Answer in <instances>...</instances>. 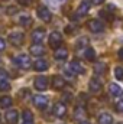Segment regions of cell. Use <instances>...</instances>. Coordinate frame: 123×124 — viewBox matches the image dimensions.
<instances>
[{
  "instance_id": "obj_6",
  "label": "cell",
  "mask_w": 123,
  "mask_h": 124,
  "mask_svg": "<svg viewBox=\"0 0 123 124\" xmlns=\"http://www.w3.org/2000/svg\"><path fill=\"white\" fill-rule=\"evenodd\" d=\"M33 85H35L36 90H39V91H45V90L48 88V79H46L45 77H36L35 81H33Z\"/></svg>"
},
{
  "instance_id": "obj_29",
  "label": "cell",
  "mask_w": 123,
  "mask_h": 124,
  "mask_svg": "<svg viewBox=\"0 0 123 124\" xmlns=\"http://www.w3.org/2000/svg\"><path fill=\"white\" fill-rule=\"evenodd\" d=\"M116 110H117V111H120V113H123V98L117 102V104H116Z\"/></svg>"
},
{
  "instance_id": "obj_30",
  "label": "cell",
  "mask_w": 123,
  "mask_h": 124,
  "mask_svg": "<svg viewBox=\"0 0 123 124\" xmlns=\"http://www.w3.org/2000/svg\"><path fill=\"white\" fill-rule=\"evenodd\" d=\"M87 43H88V39L87 38H83L81 40H78V46H86Z\"/></svg>"
},
{
  "instance_id": "obj_25",
  "label": "cell",
  "mask_w": 123,
  "mask_h": 124,
  "mask_svg": "<svg viewBox=\"0 0 123 124\" xmlns=\"http://www.w3.org/2000/svg\"><path fill=\"white\" fill-rule=\"evenodd\" d=\"M19 23H20L22 26H29V25L32 23V20H31V17H29V16H20Z\"/></svg>"
},
{
  "instance_id": "obj_19",
  "label": "cell",
  "mask_w": 123,
  "mask_h": 124,
  "mask_svg": "<svg viewBox=\"0 0 123 124\" xmlns=\"http://www.w3.org/2000/svg\"><path fill=\"white\" fill-rule=\"evenodd\" d=\"M101 90V84H100V81L97 79V78H93L91 81H90V91L91 93H98Z\"/></svg>"
},
{
  "instance_id": "obj_14",
  "label": "cell",
  "mask_w": 123,
  "mask_h": 124,
  "mask_svg": "<svg viewBox=\"0 0 123 124\" xmlns=\"http://www.w3.org/2000/svg\"><path fill=\"white\" fill-rule=\"evenodd\" d=\"M29 51H31L32 55H35V56H42V55L45 54V48H44L42 45H35V43L31 46Z\"/></svg>"
},
{
  "instance_id": "obj_8",
  "label": "cell",
  "mask_w": 123,
  "mask_h": 124,
  "mask_svg": "<svg viewBox=\"0 0 123 124\" xmlns=\"http://www.w3.org/2000/svg\"><path fill=\"white\" fill-rule=\"evenodd\" d=\"M45 39V32L42 29H36L32 32V40L35 42V45H41V42Z\"/></svg>"
},
{
  "instance_id": "obj_24",
  "label": "cell",
  "mask_w": 123,
  "mask_h": 124,
  "mask_svg": "<svg viewBox=\"0 0 123 124\" xmlns=\"http://www.w3.org/2000/svg\"><path fill=\"white\" fill-rule=\"evenodd\" d=\"M74 117H75V120H86V113L83 111V108H77L75 110V114H74Z\"/></svg>"
},
{
  "instance_id": "obj_16",
  "label": "cell",
  "mask_w": 123,
  "mask_h": 124,
  "mask_svg": "<svg viewBox=\"0 0 123 124\" xmlns=\"http://www.w3.org/2000/svg\"><path fill=\"white\" fill-rule=\"evenodd\" d=\"M109 90H110V94L113 95V97H122L123 95V90L120 88V85H117V84H110V87H109Z\"/></svg>"
},
{
  "instance_id": "obj_28",
  "label": "cell",
  "mask_w": 123,
  "mask_h": 124,
  "mask_svg": "<svg viewBox=\"0 0 123 124\" xmlns=\"http://www.w3.org/2000/svg\"><path fill=\"white\" fill-rule=\"evenodd\" d=\"M1 81H7V72L4 69H0V82Z\"/></svg>"
},
{
  "instance_id": "obj_33",
  "label": "cell",
  "mask_w": 123,
  "mask_h": 124,
  "mask_svg": "<svg viewBox=\"0 0 123 124\" xmlns=\"http://www.w3.org/2000/svg\"><path fill=\"white\" fill-rule=\"evenodd\" d=\"M91 1L94 3V4H101V3H103L104 0H91Z\"/></svg>"
},
{
  "instance_id": "obj_34",
  "label": "cell",
  "mask_w": 123,
  "mask_h": 124,
  "mask_svg": "<svg viewBox=\"0 0 123 124\" xmlns=\"http://www.w3.org/2000/svg\"><path fill=\"white\" fill-rule=\"evenodd\" d=\"M119 58H120V59L123 61V48L120 49V51H119Z\"/></svg>"
},
{
  "instance_id": "obj_12",
  "label": "cell",
  "mask_w": 123,
  "mask_h": 124,
  "mask_svg": "<svg viewBox=\"0 0 123 124\" xmlns=\"http://www.w3.org/2000/svg\"><path fill=\"white\" fill-rule=\"evenodd\" d=\"M88 10H90V3H88L87 0H84V1H83V3L80 4V7L77 9L75 17H77V16H84V15H86V13H87Z\"/></svg>"
},
{
  "instance_id": "obj_1",
  "label": "cell",
  "mask_w": 123,
  "mask_h": 124,
  "mask_svg": "<svg viewBox=\"0 0 123 124\" xmlns=\"http://www.w3.org/2000/svg\"><path fill=\"white\" fill-rule=\"evenodd\" d=\"M15 63L18 65V66H20V68H23V69H28V68H31L32 62H31V58L28 56V55H19L18 58H15Z\"/></svg>"
},
{
  "instance_id": "obj_2",
  "label": "cell",
  "mask_w": 123,
  "mask_h": 124,
  "mask_svg": "<svg viewBox=\"0 0 123 124\" xmlns=\"http://www.w3.org/2000/svg\"><path fill=\"white\" fill-rule=\"evenodd\" d=\"M87 26H88V29H90L91 32H94V33H100V32L104 31V23L100 22V20H97V19L88 20Z\"/></svg>"
},
{
  "instance_id": "obj_22",
  "label": "cell",
  "mask_w": 123,
  "mask_h": 124,
  "mask_svg": "<svg viewBox=\"0 0 123 124\" xmlns=\"http://www.w3.org/2000/svg\"><path fill=\"white\" fill-rule=\"evenodd\" d=\"M12 98L10 97H1V100H0V107L1 108H9L10 105H12Z\"/></svg>"
},
{
  "instance_id": "obj_21",
  "label": "cell",
  "mask_w": 123,
  "mask_h": 124,
  "mask_svg": "<svg viewBox=\"0 0 123 124\" xmlns=\"http://www.w3.org/2000/svg\"><path fill=\"white\" fill-rule=\"evenodd\" d=\"M84 56H86L87 61H94V58H96V51H94L93 48H87V49L84 51Z\"/></svg>"
},
{
  "instance_id": "obj_26",
  "label": "cell",
  "mask_w": 123,
  "mask_h": 124,
  "mask_svg": "<svg viewBox=\"0 0 123 124\" xmlns=\"http://www.w3.org/2000/svg\"><path fill=\"white\" fill-rule=\"evenodd\" d=\"M114 77H116V79L122 81L123 79V68H120V66H116L114 68Z\"/></svg>"
},
{
  "instance_id": "obj_4",
  "label": "cell",
  "mask_w": 123,
  "mask_h": 124,
  "mask_svg": "<svg viewBox=\"0 0 123 124\" xmlns=\"http://www.w3.org/2000/svg\"><path fill=\"white\" fill-rule=\"evenodd\" d=\"M61 42H62V38H61V35H60V32H52L49 35V45L54 49H58V46L61 45Z\"/></svg>"
},
{
  "instance_id": "obj_36",
  "label": "cell",
  "mask_w": 123,
  "mask_h": 124,
  "mask_svg": "<svg viewBox=\"0 0 123 124\" xmlns=\"http://www.w3.org/2000/svg\"><path fill=\"white\" fill-rule=\"evenodd\" d=\"M9 13H16V9H9Z\"/></svg>"
},
{
  "instance_id": "obj_11",
  "label": "cell",
  "mask_w": 123,
  "mask_h": 124,
  "mask_svg": "<svg viewBox=\"0 0 123 124\" xmlns=\"http://www.w3.org/2000/svg\"><path fill=\"white\" fill-rule=\"evenodd\" d=\"M70 69H71V74H83V72H84L83 65L78 61H71L70 62Z\"/></svg>"
},
{
  "instance_id": "obj_7",
  "label": "cell",
  "mask_w": 123,
  "mask_h": 124,
  "mask_svg": "<svg viewBox=\"0 0 123 124\" xmlns=\"http://www.w3.org/2000/svg\"><path fill=\"white\" fill-rule=\"evenodd\" d=\"M33 104H35L38 108L44 110V108L48 105V98H46L45 95H36V97H33Z\"/></svg>"
},
{
  "instance_id": "obj_32",
  "label": "cell",
  "mask_w": 123,
  "mask_h": 124,
  "mask_svg": "<svg viewBox=\"0 0 123 124\" xmlns=\"http://www.w3.org/2000/svg\"><path fill=\"white\" fill-rule=\"evenodd\" d=\"M19 1V4H22V6H29L31 4V0H18Z\"/></svg>"
},
{
  "instance_id": "obj_27",
  "label": "cell",
  "mask_w": 123,
  "mask_h": 124,
  "mask_svg": "<svg viewBox=\"0 0 123 124\" xmlns=\"http://www.w3.org/2000/svg\"><path fill=\"white\" fill-rule=\"evenodd\" d=\"M0 90H1V91H7V90H10L9 82H7V81H1V82H0Z\"/></svg>"
},
{
  "instance_id": "obj_13",
  "label": "cell",
  "mask_w": 123,
  "mask_h": 124,
  "mask_svg": "<svg viewBox=\"0 0 123 124\" xmlns=\"http://www.w3.org/2000/svg\"><path fill=\"white\" fill-rule=\"evenodd\" d=\"M48 66H49V63H48V61H45V59H38V61L33 63L35 71H39V72L46 71V69H48Z\"/></svg>"
},
{
  "instance_id": "obj_10",
  "label": "cell",
  "mask_w": 123,
  "mask_h": 124,
  "mask_svg": "<svg viewBox=\"0 0 123 124\" xmlns=\"http://www.w3.org/2000/svg\"><path fill=\"white\" fill-rule=\"evenodd\" d=\"M52 113H54L57 117H64V116L67 114V108H65V105H64L62 102H57V104L54 105V108H52Z\"/></svg>"
},
{
  "instance_id": "obj_15",
  "label": "cell",
  "mask_w": 123,
  "mask_h": 124,
  "mask_svg": "<svg viewBox=\"0 0 123 124\" xmlns=\"http://www.w3.org/2000/svg\"><path fill=\"white\" fill-rule=\"evenodd\" d=\"M52 85L57 88V90H61L65 87V79L62 78L61 75H55L54 78H52Z\"/></svg>"
},
{
  "instance_id": "obj_9",
  "label": "cell",
  "mask_w": 123,
  "mask_h": 124,
  "mask_svg": "<svg viewBox=\"0 0 123 124\" xmlns=\"http://www.w3.org/2000/svg\"><path fill=\"white\" fill-rule=\"evenodd\" d=\"M6 121L9 124H16L18 123V120H19V114H18V111L16 110H9L7 113H6Z\"/></svg>"
},
{
  "instance_id": "obj_39",
  "label": "cell",
  "mask_w": 123,
  "mask_h": 124,
  "mask_svg": "<svg viewBox=\"0 0 123 124\" xmlns=\"http://www.w3.org/2000/svg\"><path fill=\"white\" fill-rule=\"evenodd\" d=\"M60 1H64V0H60Z\"/></svg>"
},
{
  "instance_id": "obj_31",
  "label": "cell",
  "mask_w": 123,
  "mask_h": 124,
  "mask_svg": "<svg viewBox=\"0 0 123 124\" xmlns=\"http://www.w3.org/2000/svg\"><path fill=\"white\" fill-rule=\"evenodd\" d=\"M4 48H6V42H4V39H3V38H0V52H1V51H4Z\"/></svg>"
},
{
  "instance_id": "obj_20",
  "label": "cell",
  "mask_w": 123,
  "mask_h": 124,
  "mask_svg": "<svg viewBox=\"0 0 123 124\" xmlns=\"http://www.w3.org/2000/svg\"><path fill=\"white\" fill-rule=\"evenodd\" d=\"M104 71H106V63H103V62L94 63V74L101 75V74H104Z\"/></svg>"
},
{
  "instance_id": "obj_17",
  "label": "cell",
  "mask_w": 123,
  "mask_h": 124,
  "mask_svg": "<svg viewBox=\"0 0 123 124\" xmlns=\"http://www.w3.org/2000/svg\"><path fill=\"white\" fill-rule=\"evenodd\" d=\"M54 56H55V59L64 61V59H67V56H68V51H67L65 48H58V49L55 51Z\"/></svg>"
},
{
  "instance_id": "obj_35",
  "label": "cell",
  "mask_w": 123,
  "mask_h": 124,
  "mask_svg": "<svg viewBox=\"0 0 123 124\" xmlns=\"http://www.w3.org/2000/svg\"><path fill=\"white\" fill-rule=\"evenodd\" d=\"M64 97H65V100H67V101H70V100H71V98H70V94H65Z\"/></svg>"
},
{
  "instance_id": "obj_18",
  "label": "cell",
  "mask_w": 123,
  "mask_h": 124,
  "mask_svg": "<svg viewBox=\"0 0 123 124\" xmlns=\"http://www.w3.org/2000/svg\"><path fill=\"white\" fill-rule=\"evenodd\" d=\"M113 123V117L109 113H103L98 116V124H112Z\"/></svg>"
},
{
  "instance_id": "obj_3",
  "label": "cell",
  "mask_w": 123,
  "mask_h": 124,
  "mask_svg": "<svg viewBox=\"0 0 123 124\" xmlns=\"http://www.w3.org/2000/svg\"><path fill=\"white\" fill-rule=\"evenodd\" d=\"M9 39H10L12 45L19 46V45H22V42H23L25 36H23V33H22V32H12V33L9 35Z\"/></svg>"
},
{
  "instance_id": "obj_37",
  "label": "cell",
  "mask_w": 123,
  "mask_h": 124,
  "mask_svg": "<svg viewBox=\"0 0 123 124\" xmlns=\"http://www.w3.org/2000/svg\"><path fill=\"white\" fill-rule=\"evenodd\" d=\"M80 124H88V123L87 121H83V123H80Z\"/></svg>"
},
{
  "instance_id": "obj_38",
  "label": "cell",
  "mask_w": 123,
  "mask_h": 124,
  "mask_svg": "<svg viewBox=\"0 0 123 124\" xmlns=\"http://www.w3.org/2000/svg\"><path fill=\"white\" fill-rule=\"evenodd\" d=\"M23 124H31V123H23Z\"/></svg>"
},
{
  "instance_id": "obj_23",
  "label": "cell",
  "mask_w": 123,
  "mask_h": 124,
  "mask_svg": "<svg viewBox=\"0 0 123 124\" xmlns=\"http://www.w3.org/2000/svg\"><path fill=\"white\" fill-rule=\"evenodd\" d=\"M22 117H23V121H25V123L33 124V114H32L29 110H25L23 114H22Z\"/></svg>"
},
{
  "instance_id": "obj_5",
  "label": "cell",
  "mask_w": 123,
  "mask_h": 124,
  "mask_svg": "<svg viewBox=\"0 0 123 124\" xmlns=\"http://www.w3.org/2000/svg\"><path fill=\"white\" fill-rule=\"evenodd\" d=\"M38 16H39V19L41 20H44V22H49L51 20V12L48 10V7L46 6H39L38 7Z\"/></svg>"
}]
</instances>
